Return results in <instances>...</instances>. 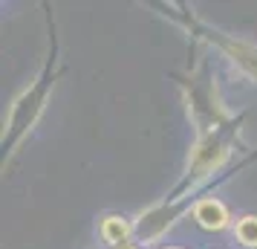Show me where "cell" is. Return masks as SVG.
<instances>
[{
    "mask_svg": "<svg viewBox=\"0 0 257 249\" xmlns=\"http://www.w3.org/2000/svg\"><path fill=\"white\" fill-rule=\"evenodd\" d=\"M191 217L202 232H225L234 226V217L228 212V206L220 197H199L191 206Z\"/></svg>",
    "mask_w": 257,
    "mask_h": 249,
    "instance_id": "obj_1",
    "label": "cell"
},
{
    "mask_svg": "<svg viewBox=\"0 0 257 249\" xmlns=\"http://www.w3.org/2000/svg\"><path fill=\"white\" fill-rule=\"evenodd\" d=\"M98 237L110 249L121 246V243H130V237H133V220L124 217V214H104L98 220Z\"/></svg>",
    "mask_w": 257,
    "mask_h": 249,
    "instance_id": "obj_2",
    "label": "cell"
},
{
    "mask_svg": "<svg viewBox=\"0 0 257 249\" xmlns=\"http://www.w3.org/2000/svg\"><path fill=\"white\" fill-rule=\"evenodd\" d=\"M231 235L243 249H257V214H240L231 226Z\"/></svg>",
    "mask_w": 257,
    "mask_h": 249,
    "instance_id": "obj_3",
    "label": "cell"
},
{
    "mask_svg": "<svg viewBox=\"0 0 257 249\" xmlns=\"http://www.w3.org/2000/svg\"><path fill=\"white\" fill-rule=\"evenodd\" d=\"M116 249H142L139 243H133V240H130V243H121V246H116Z\"/></svg>",
    "mask_w": 257,
    "mask_h": 249,
    "instance_id": "obj_4",
    "label": "cell"
},
{
    "mask_svg": "<svg viewBox=\"0 0 257 249\" xmlns=\"http://www.w3.org/2000/svg\"><path fill=\"white\" fill-rule=\"evenodd\" d=\"M159 249H185V246H174V243H168V246H159Z\"/></svg>",
    "mask_w": 257,
    "mask_h": 249,
    "instance_id": "obj_5",
    "label": "cell"
}]
</instances>
